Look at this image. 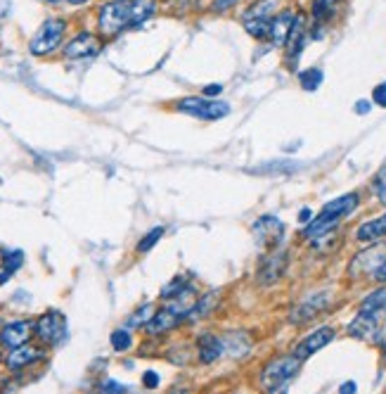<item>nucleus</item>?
<instances>
[{"label":"nucleus","instance_id":"1","mask_svg":"<svg viewBox=\"0 0 386 394\" xmlns=\"http://www.w3.org/2000/svg\"><path fill=\"white\" fill-rule=\"evenodd\" d=\"M156 3L154 0H112L102 5L97 15V29L104 38L119 36L123 29L137 27L145 19L154 15Z\"/></svg>","mask_w":386,"mask_h":394},{"label":"nucleus","instance_id":"2","mask_svg":"<svg viewBox=\"0 0 386 394\" xmlns=\"http://www.w3.org/2000/svg\"><path fill=\"white\" fill-rule=\"evenodd\" d=\"M358 199H361V197H358L356 192H349V195H342V197L332 199V202H327L323 207V211H320V216L313 218V221L306 226L304 235L306 238H323V235H327L337 226V221H342L346 214H351V211L356 209Z\"/></svg>","mask_w":386,"mask_h":394},{"label":"nucleus","instance_id":"3","mask_svg":"<svg viewBox=\"0 0 386 394\" xmlns=\"http://www.w3.org/2000/svg\"><path fill=\"white\" fill-rule=\"evenodd\" d=\"M301 368L299 357H278L268 364L263 371H261V385L266 387L268 392H278L290 383V380L297 378Z\"/></svg>","mask_w":386,"mask_h":394},{"label":"nucleus","instance_id":"4","mask_svg":"<svg viewBox=\"0 0 386 394\" xmlns=\"http://www.w3.org/2000/svg\"><path fill=\"white\" fill-rule=\"evenodd\" d=\"M278 5H280V0H256V3L244 12V17H242L244 29L249 31L254 38L268 36V29H270V22H273L275 12H278Z\"/></svg>","mask_w":386,"mask_h":394},{"label":"nucleus","instance_id":"5","mask_svg":"<svg viewBox=\"0 0 386 394\" xmlns=\"http://www.w3.org/2000/svg\"><path fill=\"white\" fill-rule=\"evenodd\" d=\"M64 31H67V22H64V19H45V22L41 24V29L36 31V36L31 38L29 50L38 57L50 55L52 50L62 43Z\"/></svg>","mask_w":386,"mask_h":394},{"label":"nucleus","instance_id":"6","mask_svg":"<svg viewBox=\"0 0 386 394\" xmlns=\"http://www.w3.org/2000/svg\"><path fill=\"white\" fill-rule=\"evenodd\" d=\"M178 109L182 114H189V117H197V119H223L230 112V105L228 102H216L208 98H185L178 105Z\"/></svg>","mask_w":386,"mask_h":394},{"label":"nucleus","instance_id":"7","mask_svg":"<svg viewBox=\"0 0 386 394\" xmlns=\"http://www.w3.org/2000/svg\"><path fill=\"white\" fill-rule=\"evenodd\" d=\"M34 331H36L38 338H41V342H45V345H60V342L64 340V335H67V321H64L62 314L48 312L38 319Z\"/></svg>","mask_w":386,"mask_h":394},{"label":"nucleus","instance_id":"8","mask_svg":"<svg viewBox=\"0 0 386 394\" xmlns=\"http://www.w3.org/2000/svg\"><path fill=\"white\" fill-rule=\"evenodd\" d=\"M102 50V41L90 31H81L78 36H74L64 48V57L69 60H83V57H95Z\"/></svg>","mask_w":386,"mask_h":394},{"label":"nucleus","instance_id":"9","mask_svg":"<svg viewBox=\"0 0 386 394\" xmlns=\"http://www.w3.org/2000/svg\"><path fill=\"white\" fill-rule=\"evenodd\" d=\"M251 230H254V235L259 238L261 245L275 247V245L282 240L285 226H282V221H280V218H275V216H261V218H256V221H254Z\"/></svg>","mask_w":386,"mask_h":394},{"label":"nucleus","instance_id":"10","mask_svg":"<svg viewBox=\"0 0 386 394\" xmlns=\"http://www.w3.org/2000/svg\"><path fill=\"white\" fill-rule=\"evenodd\" d=\"M335 328H318V331H313L309 338H304L301 340V345L294 350V357H299V359H309L313 357L316 352H320L323 347L330 345L332 340H335Z\"/></svg>","mask_w":386,"mask_h":394},{"label":"nucleus","instance_id":"11","mask_svg":"<svg viewBox=\"0 0 386 394\" xmlns=\"http://www.w3.org/2000/svg\"><path fill=\"white\" fill-rule=\"evenodd\" d=\"M294 22H297V15L290 12V10L275 15L273 22H270V29H268V38H270V43L273 45H287L292 29H294Z\"/></svg>","mask_w":386,"mask_h":394},{"label":"nucleus","instance_id":"12","mask_svg":"<svg viewBox=\"0 0 386 394\" xmlns=\"http://www.w3.org/2000/svg\"><path fill=\"white\" fill-rule=\"evenodd\" d=\"M31 331H34V326H31L29 321L8 323V326L0 331V342H3L5 347H10V350H15V347L26 345V342H29Z\"/></svg>","mask_w":386,"mask_h":394},{"label":"nucleus","instance_id":"13","mask_svg":"<svg viewBox=\"0 0 386 394\" xmlns=\"http://www.w3.org/2000/svg\"><path fill=\"white\" fill-rule=\"evenodd\" d=\"M382 261H384V247H382V245L365 250L363 254H358L356 259H353V264H351V276L375 273Z\"/></svg>","mask_w":386,"mask_h":394},{"label":"nucleus","instance_id":"14","mask_svg":"<svg viewBox=\"0 0 386 394\" xmlns=\"http://www.w3.org/2000/svg\"><path fill=\"white\" fill-rule=\"evenodd\" d=\"M285 266H287V254H285V252H275V254L266 257L263 264H261V271H259L261 283H266V285L275 283L280 276H282Z\"/></svg>","mask_w":386,"mask_h":394},{"label":"nucleus","instance_id":"15","mask_svg":"<svg viewBox=\"0 0 386 394\" xmlns=\"http://www.w3.org/2000/svg\"><path fill=\"white\" fill-rule=\"evenodd\" d=\"M327 295H318V297H311V300H304L301 304L292 312V323H309L313 316L320 314L323 309L327 307Z\"/></svg>","mask_w":386,"mask_h":394},{"label":"nucleus","instance_id":"16","mask_svg":"<svg viewBox=\"0 0 386 394\" xmlns=\"http://www.w3.org/2000/svg\"><path fill=\"white\" fill-rule=\"evenodd\" d=\"M41 359H43V352L38 350V347L19 345V347H15V350L10 352V357H8V366L12 368V371H19V368L31 366V364H36V361H41Z\"/></svg>","mask_w":386,"mask_h":394},{"label":"nucleus","instance_id":"17","mask_svg":"<svg viewBox=\"0 0 386 394\" xmlns=\"http://www.w3.org/2000/svg\"><path fill=\"white\" fill-rule=\"evenodd\" d=\"M361 314H368L372 319L384 321L386 319V288H379L375 293H370L363 300L361 304Z\"/></svg>","mask_w":386,"mask_h":394},{"label":"nucleus","instance_id":"18","mask_svg":"<svg viewBox=\"0 0 386 394\" xmlns=\"http://www.w3.org/2000/svg\"><path fill=\"white\" fill-rule=\"evenodd\" d=\"M197 350H199V359L204 361V364H213L216 359L223 354V340L216 338V335H199L197 340Z\"/></svg>","mask_w":386,"mask_h":394},{"label":"nucleus","instance_id":"19","mask_svg":"<svg viewBox=\"0 0 386 394\" xmlns=\"http://www.w3.org/2000/svg\"><path fill=\"white\" fill-rule=\"evenodd\" d=\"M182 321V316H178L173 312V309H163V312L159 314H154L152 319H149L147 323V333H152V335H159V333H166V331H173L175 326Z\"/></svg>","mask_w":386,"mask_h":394},{"label":"nucleus","instance_id":"20","mask_svg":"<svg viewBox=\"0 0 386 394\" xmlns=\"http://www.w3.org/2000/svg\"><path fill=\"white\" fill-rule=\"evenodd\" d=\"M168 309H173L178 316H189L194 314V309H197V293H194L192 288H182L178 295L171 297V304H168Z\"/></svg>","mask_w":386,"mask_h":394},{"label":"nucleus","instance_id":"21","mask_svg":"<svg viewBox=\"0 0 386 394\" xmlns=\"http://www.w3.org/2000/svg\"><path fill=\"white\" fill-rule=\"evenodd\" d=\"M358 240L361 242H372L379 240L382 235H386V214L379 218H372V221H365L361 228H358Z\"/></svg>","mask_w":386,"mask_h":394},{"label":"nucleus","instance_id":"22","mask_svg":"<svg viewBox=\"0 0 386 394\" xmlns=\"http://www.w3.org/2000/svg\"><path fill=\"white\" fill-rule=\"evenodd\" d=\"M325 74L323 69H304V72L299 74V83L304 90H309V93H313V90L320 88V83H323Z\"/></svg>","mask_w":386,"mask_h":394},{"label":"nucleus","instance_id":"23","mask_svg":"<svg viewBox=\"0 0 386 394\" xmlns=\"http://www.w3.org/2000/svg\"><path fill=\"white\" fill-rule=\"evenodd\" d=\"M339 3H342V0H313V19H316V22L330 19L332 15H335Z\"/></svg>","mask_w":386,"mask_h":394},{"label":"nucleus","instance_id":"24","mask_svg":"<svg viewBox=\"0 0 386 394\" xmlns=\"http://www.w3.org/2000/svg\"><path fill=\"white\" fill-rule=\"evenodd\" d=\"M22 261H24V254L19 250H15V252H8V254H5V261H3V273H0V283H5V278H8L10 273H15V271L22 266Z\"/></svg>","mask_w":386,"mask_h":394},{"label":"nucleus","instance_id":"25","mask_svg":"<svg viewBox=\"0 0 386 394\" xmlns=\"http://www.w3.org/2000/svg\"><path fill=\"white\" fill-rule=\"evenodd\" d=\"M154 316V309H152V304H142L140 309H137V312L130 316V321H128V326H147L149 323V319H152Z\"/></svg>","mask_w":386,"mask_h":394},{"label":"nucleus","instance_id":"26","mask_svg":"<svg viewBox=\"0 0 386 394\" xmlns=\"http://www.w3.org/2000/svg\"><path fill=\"white\" fill-rule=\"evenodd\" d=\"M161 235H163V228H161V226H159V228H152V230H149V233L140 240V245H137V250H140V252H149L156 242L161 240Z\"/></svg>","mask_w":386,"mask_h":394},{"label":"nucleus","instance_id":"27","mask_svg":"<svg viewBox=\"0 0 386 394\" xmlns=\"http://www.w3.org/2000/svg\"><path fill=\"white\" fill-rule=\"evenodd\" d=\"M130 333L128 331H114L112 333V347L116 352H126L128 347H130Z\"/></svg>","mask_w":386,"mask_h":394},{"label":"nucleus","instance_id":"28","mask_svg":"<svg viewBox=\"0 0 386 394\" xmlns=\"http://www.w3.org/2000/svg\"><path fill=\"white\" fill-rule=\"evenodd\" d=\"M182 288H187L185 278H173V283H168V285L161 290V297H166V300H171V297H173V295H178Z\"/></svg>","mask_w":386,"mask_h":394},{"label":"nucleus","instance_id":"29","mask_svg":"<svg viewBox=\"0 0 386 394\" xmlns=\"http://www.w3.org/2000/svg\"><path fill=\"white\" fill-rule=\"evenodd\" d=\"M372 100H375V105L386 107V81L379 83V86L372 90Z\"/></svg>","mask_w":386,"mask_h":394},{"label":"nucleus","instance_id":"30","mask_svg":"<svg viewBox=\"0 0 386 394\" xmlns=\"http://www.w3.org/2000/svg\"><path fill=\"white\" fill-rule=\"evenodd\" d=\"M239 0H213L211 3V12H225V10H230L235 8Z\"/></svg>","mask_w":386,"mask_h":394},{"label":"nucleus","instance_id":"31","mask_svg":"<svg viewBox=\"0 0 386 394\" xmlns=\"http://www.w3.org/2000/svg\"><path fill=\"white\" fill-rule=\"evenodd\" d=\"M142 385H145L147 390H154V387L159 385V376H156L154 371H147L145 376H142Z\"/></svg>","mask_w":386,"mask_h":394},{"label":"nucleus","instance_id":"32","mask_svg":"<svg viewBox=\"0 0 386 394\" xmlns=\"http://www.w3.org/2000/svg\"><path fill=\"white\" fill-rule=\"evenodd\" d=\"M220 90H223V86H218V83H211V86L204 88V98H216V95H220Z\"/></svg>","mask_w":386,"mask_h":394},{"label":"nucleus","instance_id":"33","mask_svg":"<svg viewBox=\"0 0 386 394\" xmlns=\"http://www.w3.org/2000/svg\"><path fill=\"white\" fill-rule=\"evenodd\" d=\"M386 185V164L382 166V171L377 173V178H375V188L379 190V188H384Z\"/></svg>","mask_w":386,"mask_h":394},{"label":"nucleus","instance_id":"34","mask_svg":"<svg viewBox=\"0 0 386 394\" xmlns=\"http://www.w3.org/2000/svg\"><path fill=\"white\" fill-rule=\"evenodd\" d=\"M375 278L379 283H386V257H384V261L379 264V269L375 271Z\"/></svg>","mask_w":386,"mask_h":394},{"label":"nucleus","instance_id":"35","mask_svg":"<svg viewBox=\"0 0 386 394\" xmlns=\"http://www.w3.org/2000/svg\"><path fill=\"white\" fill-rule=\"evenodd\" d=\"M356 112H358V114H368V112H370V102H368V100L356 102Z\"/></svg>","mask_w":386,"mask_h":394},{"label":"nucleus","instance_id":"36","mask_svg":"<svg viewBox=\"0 0 386 394\" xmlns=\"http://www.w3.org/2000/svg\"><path fill=\"white\" fill-rule=\"evenodd\" d=\"M102 390H112V392H123V385H116L112 380H107V383L102 385Z\"/></svg>","mask_w":386,"mask_h":394},{"label":"nucleus","instance_id":"37","mask_svg":"<svg viewBox=\"0 0 386 394\" xmlns=\"http://www.w3.org/2000/svg\"><path fill=\"white\" fill-rule=\"evenodd\" d=\"M10 12V0H0V17H5Z\"/></svg>","mask_w":386,"mask_h":394},{"label":"nucleus","instance_id":"38","mask_svg":"<svg viewBox=\"0 0 386 394\" xmlns=\"http://www.w3.org/2000/svg\"><path fill=\"white\" fill-rule=\"evenodd\" d=\"M299 221H301V223H309V221H311V209H304V211H301V214H299Z\"/></svg>","mask_w":386,"mask_h":394},{"label":"nucleus","instance_id":"39","mask_svg":"<svg viewBox=\"0 0 386 394\" xmlns=\"http://www.w3.org/2000/svg\"><path fill=\"white\" fill-rule=\"evenodd\" d=\"M339 392H356V383H346V385H342V390Z\"/></svg>","mask_w":386,"mask_h":394},{"label":"nucleus","instance_id":"40","mask_svg":"<svg viewBox=\"0 0 386 394\" xmlns=\"http://www.w3.org/2000/svg\"><path fill=\"white\" fill-rule=\"evenodd\" d=\"M377 195H379V199H382V204H386V185L377 190Z\"/></svg>","mask_w":386,"mask_h":394},{"label":"nucleus","instance_id":"41","mask_svg":"<svg viewBox=\"0 0 386 394\" xmlns=\"http://www.w3.org/2000/svg\"><path fill=\"white\" fill-rule=\"evenodd\" d=\"M71 5H83V3H88V0H69Z\"/></svg>","mask_w":386,"mask_h":394},{"label":"nucleus","instance_id":"42","mask_svg":"<svg viewBox=\"0 0 386 394\" xmlns=\"http://www.w3.org/2000/svg\"><path fill=\"white\" fill-rule=\"evenodd\" d=\"M45 3H60V0H45Z\"/></svg>","mask_w":386,"mask_h":394}]
</instances>
